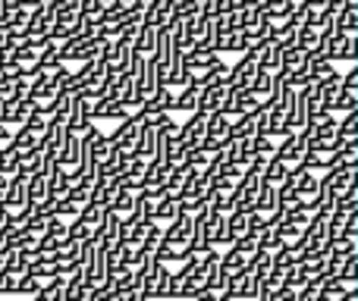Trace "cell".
<instances>
[{"mask_svg": "<svg viewBox=\"0 0 358 301\" xmlns=\"http://www.w3.org/2000/svg\"><path fill=\"white\" fill-rule=\"evenodd\" d=\"M126 117H132V113L126 110L120 101H113V98H94V104H92V123H94V119H117V123H123Z\"/></svg>", "mask_w": 358, "mask_h": 301, "instance_id": "8992f818", "label": "cell"}, {"mask_svg": "<svg viewBox=\"0 0 358 301\" xmlns=\"http://www.w3.org/2000/svg\"><path fill=\"white\" fill-rule=\"evenodd\" d=\"M41 166H44V157H41V151H38V148H25V151H19V170H16V176H19V179H31V176H38V172H41Z\"/></svg>", "mask_w": 358, "mask_h": 301, "instance_id": "4fadbf2b", "label": "cell"}, {"mask_svg": "<svg viewBox=\"0 0 358 301\" xmlns=\"http://www.w3.org/2000/svg\"><path fill=\"white\" fill-rule=\"evenodd\" d=\"M336 142H358V110L343 113V119H336Z\"/></svg>", "mask_w": 358, "mask_h": 301, "instance_id": "d6986e66", "label": "cell"}, {"mask_svg": "<svg viewBox=\"0 0 358 301\" xmlns=\"http://www.w3.org/2000/svg\"><path fill=\"white\" fill-rule=\"evenodd\" d=\"M305 66H308V82H311V85H317V82H324V79H330V75H336V66H334V63H311V60H305Z\"/></svg>", "mask_w": 358, "mask_h": 301, "instance_id": "f546056e", "label": "cell"}, {"mask_svg": "<svg viewBox=\"0 0 358 301\" xmlns=\"http://www.w3.org/2000/svg\"><path fill=\"white\" fill-rule=\"evenodd\" d=\"M302 3L311 6L315 13H321V10H327V6H330V0H302Z\"/></svg>", "mask_w": 358, "mask_h": 301, "instance_id": "74e56055", "label": "cell"}, {"mask_svg": "<svg viewBox=\"0 0 358 301\" xmlns=\"http://www.w3.org/2000/svg\"><path fill=\"white\" fill-rule=\"evenodd\" d=\"M336 301H358V289H352V292H346V295H340Z\"/></svg>", "mask_w": 358, "mask_h": 301, "instance_id": "f35d334b", "label": "cell"}, {"mask_svg": "<svg viewBox=\"0 0 358 301\" xmlns=\"http://www.w3.org/2000/svg\"><path fill=\"white\" fill-rule=\"evenodd\" d=\"M19 170V148H13V145H3L0 148V176L13 179Z\"/></svg>", "mask_w": 358, "mask_h": 301, "instance_id": "44dd1931", "label": "cell"}, {"mask_svg": "<svg viewBox=\"0 0 358 301\" xmlns=\"http://www.w3.org/2000/svg\"><path fill=\"white\" fill-rule=\"evenodd\" d=\"M258 60H255V54L252 50H245V54L239 57V60L229 66V73H227V88H233V91H248L252 88V82H255V75H258Z\"/></svg>", "mask_w": 358, "mask_h": 301, "instance_id": "7a4b0ae2", "label": "cell"}, {"mask_svg": "<svg viewBox=\"0 0 358 301\" xmlns=\"http://www.w3.org/2000/svg\"><path fill=\"white\" fill-rule=\"evenodd\" d=\"M161 242H167V245L189 251V242H192V216L179 210L173 220H170L167 226H164V239H161Z\"/></svg>", "mask_w": 358, "mask_h": 301, "instance_id": "3957f363", "label": "cell"}, {"mask_svg": "<svg viewBox=\"0 0 358 301\" xmlns=\"http://www.w3.org/2000/svg\"><path fill=\"white\" fill-rule=\"evenodd\" d=\"M302 63H305V50H299V47L280 50V73H292V69H299Z\"/></svg>", "mask_w": 358, "mask_h": 301, "instance_id": "d4e9b609", "label": "cell"}, {"mask_svg": "<svg viewBox=\"0 0 358 301\" xmlns=\"http://www.w3.org/2000/svg\"><path fill=\"white\" fill-rule=\"evenodd\" d=\"M155 148H157V132H155V126H145V123H142L136 145H132V157H138V160H145V163H148V160L155 157Z\"/></svg>", "mask_w": 358, "mask_h": 301, "instance_id": "30bf717a", "label": "cell"}, {"mask_svg": "<svg viewBox=\"0 0 358 301\" xmlns=\"http://www.w3.org/2000/svg\"><path fill=\"white\" fill-rule=\"evenodd\" d=\"M271 88H273V73L258 69V75H255V82H252V88H248V91L258 94V101H264L267 94H271Z\"/></svg>", "mask_w": 358, "mask_h": 301, "instance_id": "1f68e13d", "label": "cell"}, {"mask_svg": "<svg viewBox=\"0 0 358 301\" xmlns=\"http://www.w3.org/2000/svg\"><path fill=\"white\" fill-rule=\"evenodd\" d=\"M242 267H245V258H239V254L229 248V251H220V273L223 277H233V273H239Z\"/></svg>", "mask_w": 358, "mask_h": 301, "instance_id": "4316f807", "label": "cell"}, {"mask_svg": "<svg viewBox=\"0 0 358 301\" xmlns=\"http://www.w3.org/2000/svg\"><path fill=\"white\" fill-rule=\"evenodd\" d=\"M79 154H82V138L76 135V132H66L60 151H57V163H60L63 170H73V166L79 163Z\"/></svg>", "mask_w": 358, "mask_h": 301, "instance_id": "9c48e42d", "label": "cell"}, {"mask_svg": "<svg viewBox=\"0 0 358 301\" xmlns=\"http://www.w3.org/2000/svg\"><path fill=\"white\" fill-rule=\"evenodd\" d=\"M292 10H296V3H286V0H267V3L261 6V16H264L267 22H286V19L292 16Z\"/></svg>", "mask_w": 358, "mask_h": 301, "instance_id": "e0dca14e", "label": "cell"}, {"mask_svg": "<svg viewBox=\"0 0 358 301\" xmlns=\"http://www.w3.org/2000/svg\"><path fill=\"white\" fill-rule=\"evenodd\" d=\"M289 176V166L286 163H280L277 157H271L264 163V182H271V185H283V179Z\"/></svg>", "mask_w": 358, "mask_h": 301, "instance_id": "484cf974", "label": "cell"}, {"mask_svg": "<svg viewBox=\"0 0 358 301\" xmlns=\"http://www.w3.org/2000/svg\"><path fill=\"white\" fill-rule=\"evenodd\" d=\"M227 91L229 88L227 85H208V88H201L198 91V110L195 113H217L223 107V101H227Z\"/></svg>", "mask_w": 358, "mask_h": 301, "instance_id": "52a82bcc", "label": "cell"}, {"mask_svg": "<svg viewBox=\"0 0 358 301\" xmlns=\"http://www.w3.org/2000/svg\"><path fill=\"white\" fill-rule=\"evenodd\" d=\"M277 204H280V189L271 182H261L258 195H255V214L271 216L273 210H277Z\"/></svg>", "mask_w": 358, "mask_h": 301, "instance_id": "8fae6325", "label": "cell"}, {"mask_svg": "<svg viewBox=\"0 0 358 301\" xmlns=\"http://www.w3.org/2000/svg\"><path fill=\"white\" fill-rule=\"evenodd\" d=\"M229 248H233V251L239 254V258H245V260H248L255 251H258V239H255V235H242V239H236Z\"/></svg>", "mask_w": 358, "mask_h": 301, "instance_id": "d6a6232c", "label": "cell"}, {"mask_svg": "<svg viewBox=\"0 0 358 301\" xmlns=\"http://www.w3.org/2000/svg\"><path fill=\"white\" fill-rule=\"evenodd\" d=\"M296 29H299V25L292 22V19H286V22H271L267 38H271L280 50H283V47H296Z\"/></svg>", "mask_w": 358, "mask_h": 301, "instance_id": "7c38bea8", "label": "cell"}, {"mask_svg": "<svg viewBox=\"0 0 358 301\" xmlns=\"http://www.w3.org/2000/svg\"><path fill=\"white\" fill-rule=\"evenodd\" d=\"M273 157H277L280 163H286V166H299L302 163V157H305V138L299 135V132H289L286 138H280L277 142Z\"/></svg>", "mask_w": 358, "mask_h": 301, "instance_id": "277c9868", "label": "cell"}, {"mask_svg": "<svg viewBox=\"0 0 358 301\" xmlns=\"http://www.w3.org/2000/svg\"><path fill=\"white\" fill-rule=\"evenodd\" d=\"M195 3H201V0H195Z\"/></svg>", "mask_w": 358, "mask_h": 301, "instance_id": "b9f144b4", "label": "cell"}, {"mask_svg": "<svg viewBox=\"0 0 358 301\" xmlns=\"http://www.w3.org/2000/svg\"><path fill=\"white\" fill-rule=\"evenodd\" d=\"M13 47H16V38H10L6 31H0V63L13 60Z\"/></svg>", "mask_w": 358, "mask_h": 301, "instance_id": "8d00e7d4", "label": "cell"}, {"mask_svg": "<svg viewBox=\"0 0 358 301\" xmlns=\"http://www.w3.org/2000/svg\"><path fill=\"white\" fill-rule=\"evenodd\" d=\"M204 126H208V117H204V113H189V119H185L176 132L179 142H182L185 148H198L204 138Z\"/></svg>", "mask_w": 358, "mask_h": 301, "instance_id": "5b68a950", "label": "cell"}, {"mask_svg": "<svg viewBox=\"0 0 358 301\" xmlns=\"http://www.w3.org/2000/svg\"><path fill=\"white\" fill-rule=\"evenodd\" d=\"M176 214H179V204L173 201V198L161 195V198L155 201V223H170Z\"/></svg>", "mask_w": 358, "mask_h": 301, "instance_id": "7402d4cb", "label": "cell"}, {"mask_svg": "<svg viewBox=\"0 0 358 301\" xmlns=\"http://www.w3.org/2000/svg\"><path fill=\"white\" fill-rule=\"evenodd\" d=\"M161 239H164V226L161 223H151L148 233H145V239H142V248L145 251H155V248L161 245Z\"/></svg>", "mask_w": 358, "mask_h": 301, "instance_id": "e575fe53", "label": "cell"}, {"mask_svg": "<svg viewBox=\"0 0 358 301\" xmlns=\"http://www.w3.org/2000/svg\"><path fill=\"white\" fill-rule=\"evenodd\" d=\"M41 279H35V277H29V273H22L19 277V289H16V295H25V298H31V295H38L41 292Z\"/></svg>", "mask_w": 358, "mask_h": 301, "instance_id": "836d02e7", "label": "cell"}, {"mask_svg": "<svg viewBox=\"0 0 358 301\" xmlns=\"http://www.w3.org/2000/svg\"><path fill=\"white\" fill-rule=\"evenodd\" d=\"M29 301H48V298H44V292H38V295H31Z\"/></svg>", "mask_w": 358, "mask_h": 301, "instance_id": "ab89813d", "label": "cell"}, {"mask_svg": "<svg viewBox=\"0 0 358 301\" xmlns=\"http://www.w3.org/2000/svg\"><path fill=\"white\" fill-rule=\"evenodd\" d=\"M334 63H358V35H336V50H334Z\"/></svg>", "mask_w": 358, "mask_h": 301, "instance_id": "5bb4252c", "label": "cell"}, {"mask_svg": "<svg viewBox=\"0 0 358 301\" xmlns=\"http://www.w3.org/2000/svg\"><path fill=\"white\" fill-rule=\"evenodd\" d=\"M132 204H136V191H129V189H120L117 195H113V201H110V207H107V210H113V214H117V216H129Z\"/></svg>", "mask_w": 358, "mask_h": 301, "instance_id": "603a6c76", "label": "cell"}, {"mask_svg": "<svg viewBox=\"0 0 358 301\" xmlns=\"http://www.w3.org/2000/svg\"><path fill=\"white\" fill-rule=\"evenodd\" d=\"M248 145H252V154H255V157H261V160H271L273 151H277V142H273V138H267V135L248 138Z\"/></svg>", "mask_w": 358, "mask_h": 301, "instance_id": "83f0119b", "label": "cell"}, {"mask_svg": "<svg viewBox=\"0 0 358 301\" xmlns=\"http://www.w3.org/2000/svg\"><path fill=\"white\" fill-rule=\"evenodd\" d=\"M352 110H358V91L340 88V94H336V104H334V117H336V113H352Z\"/></svg>", "mask_w": 358, "mask_h": 301, "instance_id": "4dcf8cb0", "label": "cell"}, {"mask_svg": "<svg viewBox=\"0 0 358 301\" xmlns=\"http://www.w3.org/2000/svg\"><path fill=\"white\" fill-rule=\"evenodd\" d=\"M19 277H22V273L0 270V295H16V289H19Z\"/></svg>", "mask_w": 358, "mask_h": 301, "instance_id": "d590c367", "label": "cell"}, {"mask_svg": "<svg viewBox=\"0 0 358 301\" xmlns=\"http://www.w3.org/2000/svg\"><path fill=\"white\" fill-rule=\"evenodd\" d=\"M286 3H302V0H286Z\"/></svg>", "mask_w": 358, "mask_h": 301, "instance_id": "60d3db41", "label": "cell"}, {"mask_svg": "<svg viewBox=\"0 0 358 301\" xmlns=\"http://www.w3.org/2000/svg\"><path fill=\"white\" fill-rule=\"evenodd\" d=\"M167 176H170V166L167 163H161V160H148V163H145V185H142V189L161 191L164 182H167Z\"/></svg>", "mask_w": 358, "mask_h": 301, "instance_id": "9a60e30c", "label": "cell"}, {"mask_svg": "<svg viewBox=\"0 0 358 301\" xmlns=\"http://www.w3.org/2000/svg\"><path fill=\"white\" fill-rule=\"evenodd\" d=\"M229 129H233V119L227 117V113H208V126H204V138H210V142L217 145H227L229 138Z\"/></svg>", "mask_w": 358, "mask_h": 301, "instance_id": "ba28073f", "label": "cell"}, {"mask_svg": "<svg viewBox=\"0 0 358 301\" xmlns=\"http://www.w3.org/2000/svg\"><path fill=\"white\" fill-rule=\"evenodd\" d=\"M336 31H343V35H358V6H340Z\"/></svg>", "mask_w": 358, "mask_h": 301, "instance_id": "ffe728a7", "label": "cell"}, {"mask_svg": "<svg viewBox=\"0 0 358 301\" xmlns=\"http://www.w3.org/2000/svg\"><path fill=\"white\" fill-rule=\"evenodd\" d=\"M155 41H157V29H151V25H138V35H136V41H132V50L136 54H142V57H151L155 54Z\"/></svg>", "mask_w": 358, "mask_h": 301, "instance_id": "ac0fdd59", "label": "cell"}, {"mask_svg": "<svg viewBox=\"0 0 358 301\" xmlns=\"http://www.w3.org/2000/svg\"><path fill=\"white\" fill-rule=\"evenodd\" d=\"M340 279L343 286H349V289H358V254H349L346 260H343V267H340Z\"/></svg>", "mask_w": 358, "mask_h": 301, "instance_id": "cb8c5ba5", "label": "cell"}, {"mask_svg": "<svg viewBox=\"0 0 358 301\" xmlns=\"http://www.w3.org/2000/svg\"><path fill=\"white\" fill-rule=\"evenodd\" d=\"M315 44H317V29L315 25H299L296 29V47L308 54V50H315Z\"/></svg>", "mask_w": 358, "mask_h": 301, "instance_id": "f1b7e54d", "label": "cell"}, {"mask_svg": "<svg viewBox=\"0 0 358 301\" xmlns=\"http://www.w3.org/2000/svg\"><path fill=\"white\" fill-rule=\"evenodd\" d=\"M198 110V88L185 85L173 91V113H195Z\"/></svg>", "mask_w": 358, "mask_h": 301, "instance_id": "2e32d148", "label": "cell"}, {"mask_svg": "<svg viewBox=\"0 0 358 301\" xmlns=\"http://www.w3.org/2000/svg\"><path fill=\"white\" fill-rule=\"evenodd\" d=\"M170 267L155 260V254H148V260L142 264V292L148 295L151 301L157 298H167V286H170Z\"/></svg>", "mask_w": 358, "mask_h": 301, "instance_id": "6da1fadb", "label": "cell"}]
</instances>
